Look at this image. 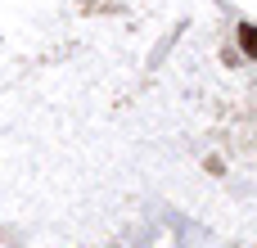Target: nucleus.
<instances>
[{"label":"nucleus","instance_id":"f257e3e1","mask_svg":"<svg viewBox=\"0 0 257 248\" xmlns=\"http://www.w3.org/2000/svg\"><path fill=\"white\" fill-rule=\"evenodd\" d=\"M239 50H244L248 59H257V27L253 23H239Z\"/></svg>","mask_w":257,"mask_h":248}]
</instances>
